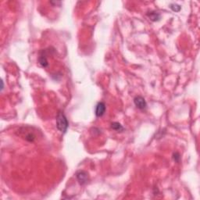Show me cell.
I'll use <instances>...</instances> for the list:
<instances>
[{"label":"cell","instance_id":"obj_1","mask_svg":"<svg viewBox=\"0 0 200 200\" xmlns=\"http://www.w3.org/2000/svg\"><path fill=\"white\" fill-rule=\"evenodd\" d=\"M19 135L29 142H34L37 138V131L34 127H22L18 130Z\"/></svg>","mask_w":200,"mask_h":200},{"label":"cell","instance_id":"obj_2","mask_svg":"<svg viewBox=\"0 0 200 200\" xmlns=\"http://www.w3.org/2000/svg\"><path fill=\"white\" fill-rule=\"evenodd\" d=\"M56 127L57 129L60 131L61 133L64 134L67 131V128L69 127V123H68L67 119H66L65 114L63 112L60 111L57 113V116L56 117Z\"/></svg>","mask_w":200,"mask_h":200},{"label":"cell","instance_id":"obj_3","mask_svg":"<svg viewBox=\"0 0 200 200\" xmlns=\"http://www.w3.org/2000/svg\"><path fill=\"white\" fill-rule=\"evenodd\" d=\"M76 177L78 183L81 185H84L85 184H87L88 180H89L88 174L86 171H84V170H79V171H78L76 173Z\"/></svg>","mask_w":200,"mask_h":200},{"label":"cell","instance_id":"obj_4","mask_svg":"<svg viewBox=\"0 0 200 200\" xmlns=\"http://www.w3.org/2000/svg\"><path fill=\"white\" fill-rule=\"evenodd\" d=\"M134 103L136 107L139 109H145L147 107V103H146V99L141 96H136L134 99Z\"/></svg>","mask_w":200,"mask_h":200},{"label":"cell","instance_id":"obj_5","mask_svg":"<svg viewBox=\"0 0 200 200\" xmlns=\"http://www.w3.org/2000/svg\"><path fill=\"white\" fill-rule=\"evenodd\" d=\"M106 112V105L103 102L98 103L96 107V116L97 117H101Z\"/></svg>","mask_w":200,"mask_h":200},{"label":"cell","instance_id":"obj_6","mask_svg":"<svg viewBox=\"0 0 200 200\" xmlns=\"http://www.w3.org/2000/svg\"><path fill=\"white\" fill-rule=\"evenodd\" d=\"M38 63L42 67H47L49 66L48 60H47L46 54H45V50H43L40 54L39 58H38Z\"/></svg>","mask_w":200,"mask_h":200},{"label":"cell","instance_id":"obj_7","mask_svg":"<svg viewBox=\"0 0 200 200\" xmlns=\"http://www.w3.org/2000/svg\"><path fill=\"white\" fill-rule=\"evenodd\" d=\"M146 15H147V17H149V20H152V21L153 22L159 21V20L161 19L160 14L159 13H157V12H155V11L148 12Z\"/></svg>","mask_w":200,"mask_h":200},{"label":"cell","instance_id":"obj_8","mask_svg":"<svg viewBox=\"0 0 200 200\" xmlns=\"http://www.w3.org/2000/svg\"><path fill=\"white\" fill-rule=\"evenodd\" d=\"M111 128L113 129L114 131H123L124 130L123 126L118 122L112 123V124H111Z\"/></svg>","mask_w":200,"mask_h":200},{"label":"cell","instance_id":"obj_9","mask_svg":"<svg viewBox=\"0 0 200 200\" xmlns=\"http://www.w3.org/2000/svg\"><path fill=\"white\" fill-rule=\"evenodd\" d=\"M170 8L174 12H179L181 10V6H179L178 4L177 3H171L170 5Z\"/></svg>","mask_w":200,"mask_h":200},{"label":"cell","instance_id":"obj_10","mask_svg":"<svg viewBox=\"0 0 200 200\" xmlns=\"http://www.w3.org/2000/svg\"><path fill=\"white\" fill-rule=\"evenodd\" d=\"M173 159H174V162L176 163H179L181 160V155L178 152H174L173 154Z\"/></svg>","mask_w":200,"mask_h":200},{"label":"cell","instance_id":"obj_11","mask_svg":"<svg viewBox=\"0 0 200 200\" xmlns=\"http://www.w3.org/2000/svg\"><path fill=\"white\" fill-rule=\"evenodd\" d=\"M1 84H2V86H1V91H2L4 88V84H3V81H1Z\"/></svg>","mask_w":200,"mask_h":200}]
</instances>
